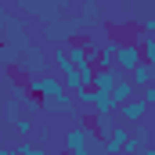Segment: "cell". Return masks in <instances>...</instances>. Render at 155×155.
Segmentation results:
<instances>
[{
	"label": "cell",
	"mask_w": 155,
	"mask_h": 155,
	"mask_svg": "<svg viewBox=\"0 0 155 155\" xmlns=\"http://www.w3.org/2000/svg\"><path fill=\"white\" fill-rule=\"evenodd\" d=\"M116 36H119V33H116ZM141 61H144V47H141V40H123V36H119V65H116V69L130 76Z\"/></svg>",
	"instance_id": "1"
},
{
	"label": "cell",
	"mask_w": 155,
	"mask_h": 155,
	"mask_svg": "<svg viewBox=\"0 0 155 155\" xmlns=\"http://www.w3.org/2000/svg\"><path fill=\"white\" fill-rule=\"evenodd\" d=\"M148 108H152V105H148V101H144V97L137 94L134 101L119 105V119H123L126 126H137V123H144V116H148Z\"/></svg>",
	"instance_id": "2"
},
{
	"label": "cell",
	"mask_w": 155,
	"mask_h": 155,
	"mask_svg": "<svg viewBox=\"0 0 155 155\" xmlns=\"http://www.w3.org/2000/svg\"><path fill=\"white\" fill-rule=\"evenodd\" d=\"M43 36H47V40H54L58 47H65L69 40H76V36H79V25H76V22H47Z\"/></svg>",
	"instance_id": "3"
},
{
	"label": "cell",
	"mask_w": 155,
	"mask_h": 155,
	"mask_svg": "<svg viewBox=\"0 0 155 155\" xmlns=\"http://www.w3.org/2000/svg\"><path fill=\"white\" fill-rule=\"evenodd\" d=\"M22 69L29 72V79H36V76H43L47 72V61H43V51L40 47H22Z\"/></svg>",
	"instance_id": "4"
},
{
	"label": "cell",
	"mask_w": 155,
	"mask_h": 155,
	"mask_svg": "<svg viewBox=\"0 0 155 155\" xmlns=\"http://www.w3.org/2000/svg\"><path fill=\"white\" fill-rule=\"evenodd\" d=\"M130 134H134V126H126V123L119 119V126L108 134V137H105V141H101V144H105V152H108V155H123L126 141H130Z\"/></svg>",
	"instance_id": "5"
},
{
	"label": "cell",
	"mask_w": 155,
	"mask_h": 155,
	"mask_svg": "<svg viewBox=\"0 0 155 155\" xmlns=\"http://www.w3.org/2000/svg\"><path fill=\"white\" fill-rule=\"evenodd\" d=\"M94 61H97V69H116V65H119V36H112V40H105Z\"/></svg>",
	"instance_id": "6"
},
{
	"label": "cell",
	"mask_w": 155,
	"mask_h": 155,
	"mask_svg": "<svg viewBox=\"0 0 155 155\" xmlns=\"http://www.w3.org/2000/svg\"><path fill=\"white\" fill-rule=\"evenodd\" d=\"M112 97H116V105H126V101H134V97H137V83H134V79L123 72V76H119V83L112 87Z\"/></svg>",
	"instance_id": "7"
},
{
	"label": "cell",
	"mask_w": 155,
	"mask_h": 155,
	"mask_svg": "<svg viewBox=\"0 0 155 155\" xmlns=\"http://www.w3.org/2000/svg\"><path fill=\"white\" fill-rule=\"evenodd\" d=\"M119 69H97V79H94V90L97 94H112V87L119 83Z\"/></svg>",
	"instance_id": "8"
},
{
	"label": "cell",
	"mask_w": 155,
	"mask_h": 155,
	"mask_svg": "<svg viewBox=\"0 0 155 155\" xmlns=\"http://www.w3.org/2000/svg\"><path fill=\"white\" fill-rule=\"evenodd\" d=\"M130 79L137 83V87H152L155 83V65H148V61H141L134 72H130Z\"/></svg>",
	"instance_id": "9"
},
{
	"label": "cell",
	"mask_w": 155,
	"mask_h": 155,
	"mask_svg": "<svg viewBox=\"0 0 155 155\" xmlns=\"http://www.w3.org/2000/svg\"><path fill=\"white\" fill-rule=\"evenodd\" d=\"M15 148H18L22 155H54L47 144H29V141H22V144H15Z\"/></svg>",
	"instance_id": "10"
},
{
	"label": "cell",
	"mask_w": 155,
	"mask_h": 155,
	"mask_svg": "<svg viewBox=\"0 0 155 155\" xmlns=\"http://www.w3.org/2000/svg\"><path fill=\"white\" fill-rule=\"evenodd\" d=\"M141 47H144V61L155 65V36H152V33H144V36H141Z\"/></svg>",
	"instance_id": "11"
},
{
	"label": "cell",
	"mask_w": 155,
	"mask_h": 155,
	"mask_svg": "<svg viewBox=\"0 0 155 155\" xmlns=\"http://www.w3.org/2000/svg\"><path fill=\"white\" fill-rule=\"evenodd\" d=\"M79 22H87V25H94V22H97V7H94L90 0L79 7Z\"/></svg>",
	"instance_id": "12"
},
{
	"label": "cell",
	"mask_w": 155,
	"mask_h": 155,
	"mask_svg": "<svg viewBox=\"0 0 155 155\" xmlns=\"http://www.w3.org/2000/svg\"><path fill=\"white\" fill-rule=\"evenodd\" d=\"M15 130H18V134H29V130H33V116L29 119H15Z\"/></svg>",
	"instance_id": "13"
},
{
	"label": "cell",
	"mask_w": 155,
	"mask_h": 155,
	"mask_svg": "<svg viewBox=\"0 0 155 155\" xmlns=\"http://www.w3.org/2000/svg\"><path fill=\"white\" fill-rule=\"evenodd\" d=\"M141 97H144L148 105H155V83H152V87H141Z\"/></svg>",
	"instance_id": "14"
},
{
	"label": "cell",
	"mask_w": 155,
	"mask_h": 155,
	"mask_svg": "<svg viewBox=\"0 0 155 155\" xmlns=\"http://www.w3.org/2000/svg\"><path fill=\"white\" fill-rule=\"evenodd\" d=\"M144 33H152V36H155V18H144Z\"/></svg>",
	"instance_id": "15"
},
{
	"label": "cell",
	"mask_w": 155,
	"mask_h": 155,
	"mask_svg": "<svg viewBox=\"0 0 155 155\" xmlns=\"http://www.w3.org/2000/svg\"><path fill=\"white\" fill-rule=\"evenodd\" d=\"M141 155H155V144H148V148H144V152H141Z\"/></svg>",
	"instance_id": "16"
},
{
	"label": "cell",
	"mask_w": 155,
	"mask_h": 155,
	"mask_svg": "<svg viewBox=\"0 0 155 155\" xmlns=\"http://www.w3.org/2000/svg\"><path fill=\"white\" fill-rule=\"evenodd\" d=\"M148 130H152V144H155V119H152V123H148Z\"/></svg>",
	"instance_id": "17"
},
{
	"label": "cell",
	"mask_w": 155,
	"mask_h": 155,
	"mask_svg": "<svg viewBox=\"0 0 155 155\" xmlns=\"http://www.w3.org/2000/svg\"><path fill=\"white\" fill-rule=\"evenodd\" d=\"M54 155H69V152H65V148H58V152H54Z\"/></svg>",
	"instance_id": "18"
}]
</instances>
